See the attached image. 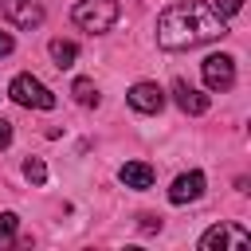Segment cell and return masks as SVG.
I'll return each instance as SVG.
<instances>
[{
    "label": "cell",
    "instance_id": "obj_13",
    "mask_svg": "<svg viewBox=\"0 0 251 251\" xmlns=\"http://www.w3.org/2000/svg\"><path fill=\"white\" fill-rule=\"evenodd\" d=\"M16 212H0V247H8V243H16Z\"/></svg>",
    "mask_w": 251,
    "mask_h": 251
},
{
    "label": "cell",
    "instance_id": "obj_17",
    "mask_svg": "<svg viewBox=\"0 0 251 251\" xmlns=\"http://www.w3.org/2000/svg\"><path fill=\"white\" fill-rule=\"evenodd\" d=\"M141 231H161V220L157 216H141Z\"/></svg>",
    "mask_w": 251,
    "mask_h": 251
},
{
    "label": "cell",
    "instance_id": "obj_15",
    "mask_svg": "<svg viewBox=\"0 0 251 251\" xmlns=\"http://www.w3.org/2000/svg\"><path fill=\"white\" fill-rule=\"evenodd\" d=\"M212 8H216V12H220V16H235V12H239V8H243V0H216V4H212Z\"/></svg>",
    "mask_w": 251,
    "mask_h": 251
},
{
    "label": "cell",
    "instance_id": "obj_5",
    "mask_svg": "<svg viewBox=\"0 0 251 251\" xmlns=\"http://www.w3.org/2000/svg\"><path fill=\"white\" fill-rule=\"evenodd\" d=\"M200 71H204L208 90H227V86L235 82V59H231V55H208V59L200 63Z\"/></svg>",
    "mask_w": 251,
    "mask_h": 251
},
{
    "label": "cell",
    "instance_id": "obj_12",
    "mask_svg": "<svg viewBox=\"0 0 251 251\" xmlns=\"http://www.w3.org/2000/svg\"><path fill=\"white\" fill-rule=\"evenodd\" d=\"M71 94H75V102H78V106H98V86H94L90 78H75Z\"/></svg>",
    "mask_w": 251,
    "mask_h": 251
},
{
    "label": "cell",
    "instance_id": "obj_1",
    "mask_svg": "<svg viewBox=\"0 0 251 251\" xmlns=\"http://www.w3.org/2000/svg\"><path fill=\"white\" fill-rule=\"evenodd\" d=\"M227 35V24L216 8L200 4V0H180V4H169L161 16H157V43L169 47V51H192L200 43H212Z\"/></svg>",
    "mask_w": 251,
    "mask_h": 251
},
{
    "label": "cell",
    "instance_id": "obj_11",
    "mask_svg": "<svg viewBox=\"0 0 251 251\" xmlns=\"http://www.w3.org/2000/svg\"><path fill=\"white\" fill-rule=\"evenodd\" d=\"M51 59H55V67L63 71V67H71V63L78 59V47H75L71 39H51Z\"/></svg>",
    "mask_w": 251,
    "mask_h": 251
},
{
    "label": "cell",
    "instance_id": "obj_4",
    "mask_svg": "<svg viewBox=\"0 0 251 251\" xmlns=\"http://www.w3.org/2000/svg\"><path fill=\"white\" fill-rule=\"evenodd\" d=\"M251 235L239 224H216L200 235V251H247Z\"/></svg>",
    "mask_w": 251,
    "mask_h": 251
},
{
    "label": "cell",
    "instance_id": "obj_14",
    "mask_svg": "<svg viewBox=\"0 0 251 251\" xmlns=\"http://www.w3.org/2000/svg\"><path fill=\"white\" fill-rule=\"evenodd\" d=\"M24 176H27L31 184H43V180H47V165H43L39 157H27V161H24Z\"/></svg>",
    "mask_w": 251,
    "mask_h": 251
},
{
    "label": "cell",
    "instance_id": "obj_6",
    "mask_svg": "<svg viewBox=\"0 0 251 251\" xmlns=\"http://www.w3.org/2000/svg\"><path fill=\"white\" fill-rule=\"evenodd\" d=\"M4 20H12L16 27H39L43 24V8L39 0H0Z\"/></svg>",
    "mask_w": 251,
    "mask_h": 251
},
{
    "label": "cell",
    "instance_id": "obj_10",
    "mask_svg": "<svg viewBox=\"0 0 251 251\" xmlns=\"http://www.w3.org/2000/svg\"><path fill=\"white\" fill-rule=\"evenodd\" d=\"M118 176H122V184H126V188H137V192L153 188V169H149L145 161H126Z\"/></svg>",
    "mask_w": 251,
    "mask_h": 251
},
{
    "label": "cell",
    "instance_id": "obj_8",
    "mask_svg": "<svg viewBox=\"0 0 251 251\" xmlns=\"http://www.w3.org/2000/svg\"><path fill=\"white\" fill-rule=\"evenodd\" d=\"M204 196V173H180L176 180H173V188H169V200L173 204H188V200H200Z\"/></svg>",
    "mask_w": 251,
    "mask_h": 251
},
{
    "label": "cell",
    "instance_id": "obj_9",
    "mask_svg": "<svg viewBox=\"0 0 251 251\" xmlns=\"http://www.w3.org/2000/svg\"><path fill=\"white\" fill-rule=\"evenodd\" d=\"M173 98H176V106L184 110V114H204L212 102H208V94H200L196 86H188L184 78H176L173 82Z\"/></svg>",
    "mask_w": 251,
    "mask_h": 251
},
{
    "label": "cell",
    "instance_id": "obj_16",
    "mask_svg": "<svg viewBox=\"0 0 251 251\" xmlns=\"http://www.w3.org/2000/svg\"><path fill=\"white\" fill-rule=\"evenodd\" d=\"M8 145H12V122L0 118V149H8Z\"/></svg>",
    "mask_w": 251,
    "mask_h": 251
},
{
    "label": "cell",
    "instance_id": "obj_18",
    "mask_svg": "<svg viewBox=\"0 0 251 251\" xmlns=\"http://www.w3.org/2000/svg\"><path fill=\"white\" fill-rule=\"evenodd\" d=\"M8 51H12V35H4V31H0V55H8Z\"/></svg>",
    "mask_w": 251,
    "mask_h": 251
},
{
    "label": "cell",
    "instance_id": "obj_7",
    "mask_svg": "<svg viewBox=\"0 0 251 251\" xmlns=\"http://www.w3.org/2000/svg\"><path fill=\"white\" fill-rule=\"evenodd\" d=\"M129 106L137 110V114H157L161 106H165V90L157 86V82H137V86H129Z\"/></svg>",
    "mask_w": 251,
    "mask_h": 251
},
{
    "label": "cell",
    "instance_id": "obj_2",
    "mask_svg": "<svg viewBox=\"0 0 251 251\" xmlns=\"http://www.w3.org/2000/svg\"><path fill=\"white\" fill-rule=\"evenodd\" d=\"M71 20L82 27V31H110L118 24V0H78L71 8Z\"/></svg>",
    "mask_w": 251,
    "mask_h": 251
},
{
    "label": "cell",
    "instance_id": "obj_3",
    "mask_svg": "<svg viewBox=\"0 0 251 251\" xmlns=\"http://www.w3.org/2000/svg\"><path fill=\"white\" fill-rule=\"evenodd\" d=\"M8 94H12V102H20V106H27V110H51V106H55V94H51L35 75H16L12 86H8Z\"/></svg>",
    "mask_w": 251,
    "mask_h": 251
}]
</instances>
